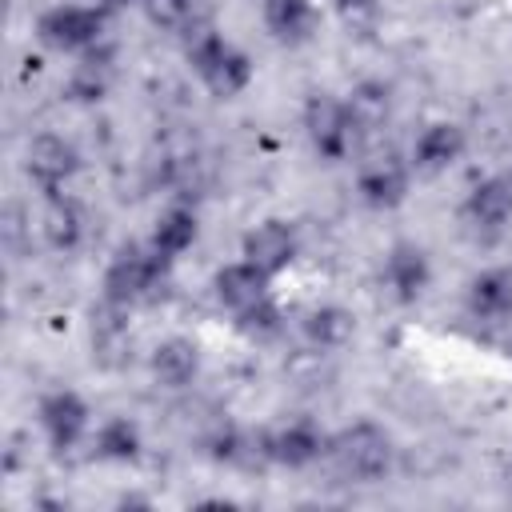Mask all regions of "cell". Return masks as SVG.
<instances>
[{"label": "cell", "instance_id": "ba28073f", "mask_svg": "<svg viewBox=\"0 0 512 512\" xmlns=\"http://www.w3.org/2000/svg\"><path fill=\"white\" fill-rule=\"evenodd\" d=\"M76 168H80V156H76V148H72L64 136H56V132L32 136V144H28V152H24V172H28V180H32L44 196L64 192L68 180L76 176Z\"/></svg>", "mask_w": 512, "mask_h": 512}, {"label": "cell", "instance_id": "3957f363", "mask_svg": "<svg viewBox=\"0 0 512 512\" xmlns=\"http://www.w3.org/2000/svg\"><path fill=\"white\" fill-rule=\"evenodd\" d=\"M304 136L312 144V152L324 164H340L352 156L356 140H360V124L348 108V100L332 96V92H312L304 100Z\"/></svg>", "mask_w": 512, "mask_h": 512}, {"label": "cell", "instance_id": "cb8c5ba5", "mask_svg": "<svg viewBox=\"0 0 512 512\" xmlns=\"http://www.w3.org/2000/svg\"><path fill=\"white\" fill-rule=\"evenodd\" d=\"M348 108H352L360 132H372V128H380V124L388 120V88L368 80V84H360V88L348 96Z\"/></svg>", "mask_w": 512, "mask_h": 512}, {"label": "cell", "instance_id": "603a6c76", "mask_svg": "<svg viewBox=\"0 0 512 512\" xmlns=\"http://www.w3.org/2000/svg\"><path fill=\"white\" fill-rule=\"evenodd\" d=\"M108 84H112V56L92 48V52L80 56V64H76V72L68 80V92L76 100H100L108 92Z\"/></svg>", "mask_w": 512, "mask_h": 512}, {"label": "cell", "instance_id": "484cf974", "mask_svg": "<svg viewBox=\"0 0 512 512\" xmlns=\"http://www.w3.org/2000/svg\"><path fill=\"white\" fill-rule=\"evenodd\" d=\"M332 8H336L340 24H344L348 32L368 36V32H376V24H380V0H332Z\"/></svg>", "mask_w": 512, "mask_h": 512}, {"label": "cell", "instance_id": "277c9868", "mask_svg": "<svg viewBox=\"0 0 512 512\" xmlns=\"http://www.w3.org/2000/svg\"><path fill=\"white\" fill-rule=\"evenodd\" d=\"M172 260H164L148 240L144 244H124L108 268H104V300L112 308H128L140 304L144 296H152V288L164 280Z\"/></svg>", "mask_w": 512, "mask_h": 512}, {"label": "cell", "instance_id": "30bf717a", "mask_svg": "<svg viewBox=\"0 0 512 512\" xmlns=\"http://www.w3.org/2000/svg\"><path fill=\"white\" fill-rule=\"evenodd\" d=\"M380 276H384V288H388L400 304H416V300L432 288V260H428V252H424L420 244L396 240V244L388 248V256H384Z\"/></svg>", "mask_w": 512, "mask_h": 512}, {"label": "cell", "instance_id": "4fadbf2b", "mask_svg": "<svg viewBox=\"0 0 512 512\" xmlns=\"http://www.w3.org/2000/svg\"><path fill=\"white\" fill-rule=\"evenodd\" d=\"M212 292H216V300L236 316V312H244V308H252V304H260V300L272 296V276L260 272L256 264H248V260L240 256V260L224 264V268L212 276Z\"/></svg>", "mask_w": 512, "mask_h": 512}, {"label": "cell", "instance_id": "8fae6325", "mask_svg": "<svg viewBox=\"0 0 512 512\" xmlns=\"http://www.w3.org/2000/svg\"><path fill=\"white\" fill-rule=\"evenodd\" d=\"M464 148H468V136H464L460 124H452V120H432V124H424V128L416 132L412 152H408V164H412V172H420V176H440V172H448V168L464 156Z\"/></svg>", "mask_w": 512, "mask_h": 512}, {"label": "cell", "instance_id": "6da1fadb", "mask_svg": "<svg viewBox=\"0 0 512 512\" xmlns=\"http://www.w3.org/2000/svg\"><path fill=\"white\" fill-rule=\"evenodd\" d=\"M188 64L200 76V84L216 96V100H236L248 84H252V60L240 44H232L228 36H220L216 28H204L192 36L188 44Z\"/></svg>", "mask_w": 512, "mask_h": 512}, {"label": "cell", "instance_id": "7c38bea8", "mask_svg": "<svg viewBox=\"0 0 512 512\" xmlns=\"http://www.w3.org/2000/svg\"><path fill=\"white\" fill-rule=\"evenodd\" d=\"M464 308L472 320H488V324L508 320L512 316V268L508 264L480 268L464 288Z\"/></svg>", "mask_w": 512, "mask_h": 512}, {"label": "cell", "instance_id": "ffe728a7", "mask_svg": "<svg viewBox=\"0 0 512 512\" xmlns=\"http://www.w3.org/2000/svg\"><path fill=\"white\" fill-rule=\"evenodd\" d=\"M92 448H96V456L108 460V464H132V460H140V448H144L140 424L128 420V416H112V420H104V424L96 428Z\"/></svg>", "mask_w": 512, "mask_h": 512}, {"label": "cell", "instance_id": "d6986e66", "mask_svg": "<svg viewBox=\"0 0 512 512\" xmlns=\"http://www.w3.org/2000/svg\"><path fill=\"white\" fill-rule=\"evenodd\" d=\"M40 232H44V240L56 252L80 248V240H84V212H80V204L72 196H64V192L48 196V204L40 212Z\"/></svg>", "mask_w": 512, "mask_h": 512}, {"label": "cell", "instance_id": "9c48e42d", "mask_svg": "<svg viewBox=\"0 0 512 512\" xmlns=\"http://www.w3.org/2000/svg\"><path fill=\"white\" fill-rule=\"evenodd\" d=\"M240 256H244L248 264H256L260 272L280 276V272H288L292 260L300 256V236H296V228L284 224V220H260V224H252V228L244 232Z\"/></svg>", "mask_w": 512, "mask_h": 512}, {"label": "cell", "instance_id": "52a82bcc", "mask_svg": "<svg viewBox=\"0 0 512 512\" xmlns=\"http://www.w3.org/2000/svg\"><path fill=\"white\" fill-rule=\"evenodd\" d=\"M408 192H412V164L400 160V156H392V152L372 156V160L360 168V176H356V196H360V204L372 208V212H392V208H400V204L408 200Z\"/></svg>", "mask_w": 512, "mask_h": 512}, {"label": "cell", "instance_id": "2e32d148", "mask_svg": "<svg viewBox=\"0 0 512 512\" xmlns=\"http://www.w3.org/2000/svg\"><path fill=\"white\" fill-rule=\"evenodd\" d=\"M148 368L160 388H188L200 376V348L188 336H168L152 348Z\"/></svg>", "mask_w": 512, "mask_h": 512}, {"label": "cell", "instance_id": "7a4b0ae2", "mask_svg": "<svg viewBox=\"0 0 512 512\" xmlns=\"http://www.w3.org/2000/svg\"><path fill=\"white\" fill-rule=\"evenodd\" d=\"M328 460L344 480L376 484L392 472V436L372 420H356L328 440Z\"/></svg>", "mask_w": 512, "mask_h": 512}, {"label": "cell", "instance_id": "ac0fdd59", "mask_svg": "<svg viewBox=\"0 0 512 512\" xmlns=\"http://www.w3.org/2000/svg\"><path fill=\"white\" fill-rule=\"evenodd\" d=\"M196 236H200V220H196V212L184 208V204H172V208H164V212L152 220L148 244H152L164 260H176V256H184V252L196 244Z\"/></svg>", "mask_w": 512, "mask_h": 512}, {"label": "cell", "instance_id": "5b68a950", "mask_svg": "<svg viewBox=\"0 0 512 512\" xmlns=\"http://www.w3.org/2000/svg\"><path fill=\"white\" fill-rule=\"evenodd\" d=\"M108 12L100 4H52L36 20V40L64 56H84L100 48Z\"/></svg>", "mask_w": 512, "mask_h": 512}, {"label": "cell", "instance_id": "d4e9b609", "mask_svg": "<svg viewBox=\"0 0 512 512\" xmlns=\"http://www.w3.org/2000/svg\"><path fill=\"white\" fill-rule=\"evenodd\" d=\"M236 328H240L248 340H272V336L280 332V308H276V300L268 296V300H260V304H252V308H244V312H236Z\"/></svg>", "mask_w": 512, "mask_h": 512}, {"label": "cell", "instance_id": "44dd1931", "mask_svg": "<svg viewBox=\"0 0 512 512\" xmlns=\"http://www.w3.org/2000/svg\"><path fill=\"white\" fill-rule=\"evenodd\" d=\"M144 12L164 32L196 36L208 28V0H144Z\"/></svg>", "mask_w": 512, "mask_h": 512}, {"label": "cell", "instance_id": "5bb4252c", "mask_svg": "<svg viewBox=\"0 0 512 512\" xmlns=\"http://www.w3.org/2000/svg\"><path fill=\"white\" fill-rule=\"evenodd\" d=\"M328 456V436L312 420H292L268 436V460L280 468H308Z\"/></svg>", "mask_w": 512, "mask_h": 512}, {"label": "cell", "instance_id": "7402d4cb", "mask_svg": "<svg viewBox=\"0 0 512 512\" xmlns=\"http://www.w3.org/2000/svg\"><path fill=\"white\" fill-rule=\"evenodd\" d=\"M304 336L316 348H340L352 336V316L340 304H316L304 312Z\"/></svg>", "mask_w": 512, "mask_h": 512}, {"label": "cell", "instance_id": "9a60e30c", "mask_svg": "<svg viewBox=\"0 0 512 512\" xmlns=\"http://www.w3.org/2000/svg\"><path fill=\"white\" fill-rule=\"evenodd\" d=\"M460 212L472 228H484V232L504 228L512 220V176H488V180L472 184Z\"/></svg>", "mask_w": 512, "mask_h": 512}, {"label": "cell", "instance_id": "e0dca14e", "mask_svg": "<svg viewBox=\"0 0 512 512\" xmlns=\"http://www.w3.org/2000/svg\"><path fill=\"white\" fill-rule=\"evenodd\" d=\"M264 28L280 44H304L316 28V4L312 0H260Z\"/></svg>", "mask_w": 512, "mask_h": 512}, {"label": "cell", "instance_id": "8992f818", "mask_svg": "<svg viewBox=\"0 0 512 512\" xmlns=\"http://www.w3.org/2000/svg\"><path fill=\"white\" fill-rule=\"evenodd\" d=\"M36 420H40V432H44L48 448H52V452H68V448H76V444L84 440V432H88V424H92V408H88V400H84L80 392H72V388H52V392L40 396Z\"/></svg>", "mask_w": 512, "mask_h": 512}]
</instances>
